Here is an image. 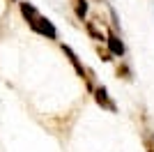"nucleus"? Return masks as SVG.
Returning <instances> with one entry per match:
<instances>
[{
    "instance_id": "obj_1",
    "label": "nucleus",
    "mask_w": 154,
    "mask_h": 152,
    "mask_svg": "<svg viewBox=\"0 0 154 152\" xmlns=\"http://www.w3.org/2000/svg\"><path fill=\"white\" fill-rule=\"evenodd\" d=\"M21 14H23V19L28 21V25H30L37 35H44V37H48V39H55V37H58L55 25L46 19V16H42V14H39L30 2H21Z\"/></svg>"
},
{
    "instance_id": "obj_2",
    "label": "nucleus",
    "mask_w": 154,
    "mask_h": 152,
    "mask_svg": "<svg viewBox=\"0 0 154 152\" xmlns=\"http://www.w3.org/2000/svg\"><path fill=\"white\" fill-rule=\"evenodd\" d=\"M94 99H97V104L101 108H108L110 113H115L117 111V106H115V101L108 97V90L103 88V85H99V88H94Z\"/></svg>"
},
{
    "instance_id": "obj_3",
    "label": "nucleus",
    "mask_w": 154,
    "mask_h": 152,
    "mask_svg": "<svg viewBox=\"0 0 154 152\" xmlns=\"http://www.w3.org/2000/svg\"><path fill=\"white\" fill-rule=\"evenodd\" d=\"M106 44H108V53L110 55H124V44H122V39L117 37L113 30H108V35H106Z\"/></svg>"
},
{
    "instance_id": "obj_4",
    "label": "nucleus",
    "mask_w": 154,
    "mask_h": 152,
    "mask_svg": "<svg viewBox=\"0 0 154 152\" xmlns=\"http://www.w3.org/2000/svg\"><path fill=\"white\" fill-rule=\"evenodd\" d=\"M62 51H64V55L69 58V62L74 65V67H76V71H78V76H81V78H85V74H88V69H85L83 65H81V60H78V55L76 53H74V51H71V46H67V44H62Z\"/></svg>"
},
{
    "instance_id": "obj_5",
    "label": "nucleus",
    "mask_w": 154,
    "mask_h": 152,
    "mask_svg": "<svg viewBox=\"0 0 154 152\" xmlns=\"http://www.w3.org/2000/svg\"><path fill=\"white\" fill-rule=\"evenodd\" d=\"M74 12L81 21L85 19V14H88V0H74Z\"/></svg>"
},
{
    "instance_id": "obj_6",
    "label": "nucleus",
    "mask_w": 154,
    "mask_h": 152,
    "mask_svg": "<svg viewBox=\"0 0 154 152\" xmlns=\"http://www.w3.org/2000/svg\"><path fill=\"white\" fill-rule=\"evenodd\" d=\"M85 28H88V32H90V37H92V39H97V42H101V39H103V42H106V37H103L101 32L94 28V23H92V21H88V23H85Z\"/></svg>"
},
{
    "instance_id": "obj_7",
    "label": "nucleus",
    "mask_w": 154,
    "mask_h": 152,
    "mask_svg": "<svg viewBox=\"0 0 154 152\" xmlns=\"http://www.w3.org/2000/svg\"><path fill=\"white\" fill-rule=\"evenodd\" d=\"M97 51H99V55H101V60H103V62H110V60H113V58H110V53H108L106 49H101V46H99Z\"/></svg>"
},
{
    "instance_id": "obj_8",
    "label": "nucleus",
    "mask_w": 154,
    "mask_h": 152,
    "mask_svg": "<svg viewBox=\"0 0 154 152\" xmlns=\"http://www.w3.org/2000/svg\"><path fill=\"white\" fill-rule=\"evenodd\" d=\"M117 74H122V78H129V69H127V65L117 67Z\"/></svg>"
},
{
    "instance_id": "obj_9",
    "label": "nucleus",
    "mask_w": 154,
    "mask_h": 152,
    "mask_svg": "<svg viewBox=\"0 0 154 152\" xmlns=\"http://www.w3.org/2000/svg\"><path fill=\"white\" fill-rule=\"evenodd\" d=\"M152 141H154V136H152Z\"/></svg>"
}]
</instances>
